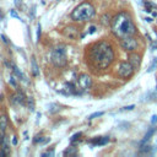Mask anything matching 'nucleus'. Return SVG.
Segmentation results:
<instances>
[{
  "instance_id": "nucleus-1",
  "label": "nucleus",
  "mask_w": 157,
  "mask_h": 157,
  "mask_svg": "<svg viewBox=\"0 0 157 157\" xmlns=\"http://www.w3.org/2000/svg\"><path fill=\"white\" fill-rule=\"evenodd\" d=\"M90 60L98 69H107L114 60V52L109 43L98 42L90 50Z\"/></svg>"
},
{
  "instance_id": "nucleus-2",
  "label": "nucleus",
  "mask_w": 157,
  "mask_h": 157,
  "mask_svg": "<svg viewBox=\"0 0 157 157\" xmlns=\"http://www.w3.org/2000/svg\"><path fill=\"white\" fill-rule=\"evenodd\" d=\"M110 26H112L113 33L119 38H125V37L132 36L136 31L130 16L125 12H120L117 16H114Z\"/></svg>"
},
{
  "instance_id": "nucleus-3",
  "label": "nucleus",
  "mask_w": 157,
  "mask_h": 157,
  "mask_svg": "<svg viewBox=\"0 0 157 157\" xmlns=\"http://www.w3.org/2000/svg\"><path fill=\"white\" fill-rule=\"evenodd\" d=\"M94 7L91 2H82L78 6H76L71 13V18L74 21L77 22H83V21H88L94 16Z\"/></svg>"
},
{
  "instance_id": "nucleus-4",
  "label": "nucleus",
  "mask_w": 157,
  "mask_h": 157,
  "mask_svg": "<svg viewBox=\"0 0 157 157\" xmlns=\"http://www.w3.org/2000/svg\"><path fill=\"white\" fill-rule=\"evenodd\" d=\"M52 63L56 66V67H64L67 63V58H66V52H65V47L64 45H58L53 49L52 52Z\"/></svg>"
},
{
  "instance_id": "nucleus-5",
  "label": "nucleus",
  "mask_w": 157,
  "mask_h": 157,
  "mask_svg": "<svg viewBox=\"0 0 157 157\" xmlns=\"http://www.w3.org/2000/svg\"><path fill=\"white\" fill-rule=\"evenodd\" d=\"M92 85V78L87 75V74H82L77 77V93H82L83 91H87Z\"/></svg>"
},
{
  "instance_id": "nucleus-6",
  "label": "nucleus",
  "mask_w": 157,
  "mask_h": 157,
  "mask_svg": "<svg viewBox=\"0 0 157 157\" xmlns=\"http://www.w3.org/2000/svg\"><path fill=\"white\" fill-rule=\"evenodd\" d=\"M134 66L129 63V61H123L119 64V67H118V75L123 78H129L132 74H134Z\"/></svg>"
},
{
  "instance_id": "nucleus-7",
  "label": "nucleus",
  "mask_w": 157,
  "mask_h": 157,
  "mask_svg": "<svg viewBox=\"0 0 157 157\" xmlns=\"http://www.w3.org/2000/svg\"><path fill=\"white\" fill-rule=\"evenodd\" d=\"M121 47H123L125 50H128V52H132V50L137 49L139 43H137V40H136L132 36H129V37L121 38Z\"/></svg>"
},
{
  "instance_id": "nucleus-8",
  "label": "nucleus",
  "mask_w": 157,
  "mask_h": 157,
  "mask_svg": "<svg viewBox=\"0 0 157 157\" xmlns=\"http://www.w3.org/2000/svg\"><path fill=\"white\" fill-rule=\"evenodd\" d=\"M63 33H64L65 37H67L70 39H76L78 37V29L75 26H67V27H65L64 31H63Z\"/></svg>"
},
{
  "instance_id": "nucleus-9",
  "label": "nucleus",
  "mask_w": 157,
  "mask_h": 157,
  "mask_svg": "<svg viewBox=\"0 0 157 157\" xmlns=\"http://www.w3.org/2000/svg\"><path fill=\"white\" fill-rule=\"evenodd\" d=\"M25 94L22 93V92H20V91H17L12 97H11V102L13 103V104H20V105H22V104H25Z\"/></svg>"
},
{
  "instance_id": "nucleus-10",
  "label": "nucleus",
  "mask_w": 157,
  "mask_h": 157,
  "mask_svg": "<svg viewBox=\"0 0 157 157\" xmlns=\"http://www.w3.org/2000/svg\"><path fill=\"white\" fill-rule=\"evenodd\" d=\"M6 128H7V117L6 115H0V141L5 136Z\"/></svg>"
},
{
  "instance_id": "nucleus-11",
  "label": "nucleus",
  "mask_w": 157,
  "mask_h": 157,
  "mask_svg": "<svg viewBox=\"0 0 157 157\" xmlns=\"http://www.w3.org/2000/svg\"><path fill=\"white\" fill-rule=\"evenodd\" d=\"M0 146H1L0 150H1L6 156L10 155V151H11V150H10V140H9V137H7L6 135H5L4 139L0 141Z\"/></svg>"
},
{
  "instance_id": "nucleus-12",
  "label": "nucleus",
  "mask_w": 157,
  "mask_h": 157,
  "mask_svg": "<svg viewBox=\"0 0 157 157\" xmlns=\"http://www.w3.org/2000/svg\"><path fill=\"white\" fill-rule=\"evenodd\" d=\"M129 63L134 66V69H139L140 63H141L140 55H137V54H131V55L129 56Z\"/></svg>"
},
{
  "instance_id": "nucleus-13",
  "label": "nucleus",
  "mask_w": 157,
  "mask_h": 157,
  "mask_svg": "<svg viewBox=\"0 0 157 157\" xmlns=\"http://www.w3.org/2000/svg\"><path fill=\"white\" fill-rule=\"evenodd\" d=\"M153 132H155V128H150L148 129V131L145 134V136H144V139H142V141H141V146L142 145H145L151 137H152V135H153Z\"/></svg>"
},
{
  "instance_id": "nucleus-14",
  "label": "nucleus",
  "mask_w": 157,
  "mask_h": 157,
  "mask_svg": "<svg viewBox=\"0 0 157 157\" xmlns=\"http://www.w3.org/2000/svg\"><path fill=\"white\" fill-rule=\"evenodd\" d=\"M31 64H32V72H33V75H34V76H38V75H39V67H38V65H37V61H36V58H34V56H32Z\"/></svg>"
},
{
  "instance_id": "nucleus-15",
  "label": "nucleus",
  "mask_w": 157,
  "mask_h": 157,
  "mask_svg": "<svg viewBox=\"0 0 157 157\" xmlns=\"http://www.w3.org/2000/svg\"><path fill=\"white\" fill-rule=\"evenodd\" d=\"M108 141H109V139H108L107 136H104V137H97V139H94V140L92 141V144L101 146V145H105Z\"/></svg>"
},
{
  "instance_id": "nucleus-16",
  "label": "nucleus",
  "mask_w": 157,
  "mask_h": 157,
  "mask_svg": "<svg viewBox=\"0 0 157 157\" xmlns=\"http://www.w3.org/2000/svg\"><path fill=\"white\" fill-rule=\"evenodd\" d=\"M156 69H157V56H156V58H153V59H152V61L150 63L148 69H147V72H151V71H153V70H156Z\"/></svg>"
},
{
  "instance_id": "nucleus-17",
  "label": "nucleus",
  "mask_w": 157,
  "mask_h": 157,
  "mask_svg": "<svg viewBox=\"0 0 157 157\" xmlns=\"http://www.w3.org/2000/svg\"><path fill=\"white\" fill-rule=\"evenodd\" d=\"M151 151H152V146H145V145H142L141 146V150H140V153L146 155V153H148Z\"/></svg>"
},
{
  "instance_id": "nucleus-18",
  "label": "nucleus",
  "mask_w": 157,
  "mask_h": 157,
  "mask_svg": "<svg viewBox=\"0 0 157 157\" xmlns=\"http://www.w3.org/2000/svg\"><path fill=\"white\" fill-rule=\"evenodd\" d=\"M12 67H13V72H15V75H16L17 77H20L21 80H25V76H23V74L18 70V67H17V66H15V65H12Z\"/></svg>"
},
{
  "instance_id": "nucleus-19",
  "label": "nucleus",
  "mask_w": 157,
  "mask_h": 157,
  "mask_svg": "<svg viewBox=\"0 0 157 157\" xmlns=\"http://www.w3.org/2000/svg\"><path fill=\"white\" fill-rule=\"evenodd\" d=\"M9 82H10V85L12 86V87H17V81H16V78H15V76L13 75H10V78H9Z\"/></svg>"
},
{
  "instance_id": "nucleus-20",
  "label": "nucleus",
  "mask_w": 157,
  "mask_h": 157,
  "mask_svg": "<svg viewBox=\"0 0 157 157\" xmlns=\"http://www.w3.org/2000/svg\"><path fill=\"white\" fill-rule=\"evenodd\" d=\"M103 114H104V112H96V113H93V114L88 115V119H94V118L101 117V115H103Z\"/></svg>"
},
{
  "instance_id": "nucleus-21",
  "label": "nucleus",
  "mask_w": 157,
  "mask_h": 157,
  "mask_svg": "<svg viewBox=\"0 0 157 157\" xmlns=\"http://www.w3.org/2000/svg\"><path fill=\"white\" fill-rule=\"evenodd\" d=\"M28 107H29V109H31V110H34V101H33V98H32V97H29V98H28Z\"/></svg>"
},
{
  "instance_id": "nucleus-22",
  "label": "nucleus",
  "mask_w": 157,
  "mask_h": 157,
  "mask_svg": "<svg viewBox=\"0 0 157 157\" xmlns=\"http://www.w3.org/2000/svg\"><path fill=\"white\" fill-rule=\"evenodd\" d=\"M81 135H82L81 132H76L75 135H72V137H71V140H70V142H71V144H72V142H75L76 140H78V139H80V136H81Z\"/></svg>"
},
{
  "instance_id": "nucleus-23",
  "label": "nucleus",
  "mask_w": 157,
  "mask_h": 157,
  "mask_svg": "<svg viewBox=\"0 0 157 157\" xmlns=\"http://www.w3.org/2000/svg\"><path fill=\"white\" fill-rule=\"evenodd\" d=\"M49 107H50V109H49V112H50V113H55V112H58V110H59V107H58L56 104H50Z\"/></svg>"
},
{
  "instance_id": "nucleus-24",
  "label": "nucleus",
  "mask_w": 157,
  "mask_h": 157,
  "mask_svg": "<svg viewBox=\"0 0 157 157\" xmlns=\"http://www.w3.org/2000/svg\"><path fill=\"white\" fill-rule=\"evenodd\" d=\"M42 156L43 157H47V156H54V151L53 150H50V151H47V152H44V153H42Z\"/></svg>"
},
{
  "instance_id": "nucleus-25",
  "label": "nucleus",
  "mask_w": 157,
  "mask_h": 157,
  "mask_svg": "<svg viewBox=\"0 0 157 157\" xmlns=\"http://www.w3.org/2000/svg\"><path fill=\"white\" fill-rule=\"evenodd\" d=\"M134 108H135L134 104H131V105H126V107H123V108H121V112H123V110H132Z\"/></svg>"
},
{
  "instance_id": "nucleus-26",
  "label": "nucleus",
  "mask_w": 157,
  "mask_h": 157,
  "mask_svg": "<svg viewBox=\"0 0 157 157\" xmlns=\"http://www.w3.org/2000/svg\"><path fill=\"white\" fill-rule=\"evenodd\" d=\"M151 124H152V125L157 124V114H153V115L151 117Z\"/></svg>"
},
{
  "instance_id": "nucleus-27",
  "label": "nucleus",
  "mask_w": 157,
  "mask_h": 157,
  "mask_svg": "<svg viewBox=\"0 0 157 157\" xmlns=\"http://www.w3.org/2000/svg\"><path fill=\"white\" fill-rule=\"evenodd\" d=\"M10 15H11L12 17H15V18H18V20H21V18H20V16H18V15L15 12V10H10Z\"/></svg>"
},
{
  "instance_id": "nucleus-28",
  "label": "nucleus",
  "mask_w": 157,
  "mask_h": 157,
  "mask_svg": "<svg viewBox=\"0 0 157 157\" xmlns=\"http://www.w3.org/2000/svg\"><path fill=\"white\" fill-rule=\"evenodd\" d=\"M39 37H40V25H38L37 27V39H39Z\"/></svg>"
},
{
  "instance_id": "nucleus-29",
  "label": "nucleus",
  "mask_w": 157,
  "mask_h": 157,
  "mask_svg": "<svg viewBox=\"0 0 157 157\" xmlns=\"http://www.w3.org/2000/svg\"><path fill=\"white\" fill-rule=\"evenodd\" d=\"M96 32V27L94 26H92L91 28H90V31H88V33H94Z\"/></svg>"
},
{
  "instance_id": "nucleus-30",
  "label": "nucleus",
  "mask_w": 157,
  "mask_h": 157,
  "mask_svg": "<svg viewBox=\"0 0 157 157\" xmlns=\"http://www.w3.org/2000/svg\"><path fill=\"white\" fill-rule=\"evenodd\" d=\"M1 39H2V40H4V42H5V43H9V40H7V39H6V37H5V36H4V34H2V36H1Z\"/></svg>"
},
{
  "instance_id": "nucleus-31",
  "label": "nucleus",
  "mask_w": 157,
  "mask_h": 157,
  "mask_svg": "<svg viewBox=\"0 0 157 157\" xmlns=\"http://www.w3.org/2000/svg\"><path fill=\"white\" fill-rule=\"evenodd\" d=\"M20 4H21V0H15V5H16V6H18Z\"/></svg>"
},
{
  "instance_id": "nucleus-32",
  "label": "nucleus",
  "mask_w": 157,
  "mask_h": 157,
  "mask_svg": "<svg viewBox=\"0 0 157 157\" xmlns=\"http://www.w3.org/2000/svg\"><path fill=\"white\" fill-rule=\"evenodd\" d=\"M12 144H13V145H16V144H17V139H16V137H13V139H12Z\"/></svg>"
},
{
  "instance_id": "nucleus-33",
  "label": "nucleus",
  "mask_w": 157,
  "mask_h": 157,
  "mask_svg": "<svg viewBox=\"0 0 157 157\" xmlns=\"http://www.w3.org/2000/svg\"><path fill=\"white\" fill-rule=\"evenodd\" d=\"M151 47H152V48H153V49H156V48H157V43H153V44H152V45H151Z\"/></svg>"
},
{
  "instance_id": "nucleus-34",
  "label": "nucleus",
  "mask_w": 157,
  "mask_h": 157,
  "mask_svg": "<svg viewBox=\"0 0 157 157\" xmlns=\"http://www.w3.org/2000/svg\"><path fill=\"white\" fill-rule=\"evenodd\" d=\"M145 20H146V21H147V22H151V21H152V20H151V18H150V17H147V18H145Z\"/></svg>"
},
{
  "instance_id": "nucleus-35",
  "label": "nucleus",
  "mask_w": 157,
  "mask_h": 157,
  "mask_svg": "<svg viewBox=\"0 0 157 157\" xmlns=\"http://www.w3.org/2000/svg\"><path fill=\"white\" fill-rule=\"evenodd\" d=\"M156 151H157V145H156V147H155V150H153L152 152H156Z\"/></svg>"
},
{
  "instance_id": "nucleus-36",
  "label": "nucleus",
  "mask_w": 157,
  "mask_h": 157,
  "mask_svg": "<svg viewBox=\"0 0 157 157\" xmlns=\"http://www.w3.org/2000/svg\"><path fill=\"white\" fill-rule=\"evenodd\" d=\"M156 90H157V85H156Z\"/></svg>"
}]
</instances>
